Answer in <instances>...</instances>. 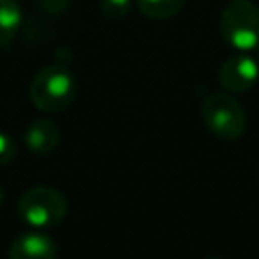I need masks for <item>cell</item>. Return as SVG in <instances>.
Returning a JSON list of instances; mask_svg holds the SVG:
<instances>
[{
  "label": "cell",
  "mask_w": 259,
  "mask_h": 259,
  "mask_svg": "<svg viewBox=\"0 0 259 259\" xmlns=\"http://www.w3.org/2000/svg\"><path fill=\"white\" fill-rule=\"evenodd\" d=\"M77 95L75 75L65 65H47L32 77L30 99L36 109L45 113L65 111Z\"/></svg>",
  "instance_id": "6da1fadb"
},
{
  "label": "cell",
  "mask_w": 259,
  "mask_h": 259,
  "mask_svg": "<svg viewBox=\"0 0 259 259\" xmlns=\"http://www.w3.org/2000/svg\"><path fill=\"white\" fill-rule=\"evenodd\" d=\"M219 30L233 49L255 51L259 45V6L251 0H231L221 12Z\"/></svg>",
  "instance_id": "7a4b0ae2"
},
{
  "label": "cell",
  "mask_w": 259,
  "mask_h": 259,
  "mask_svg": "<svg viewBox=\"0 0 259 259\" xmlns=\"http://www.w3.org/2000/svg\"><path fill=\"white\" fill-rule=\"evenodd\" d=\"M18 217L32 229L57 227L67 217V196L53 186H32L18 198Z\"/></svg>",
  "instance_id": "3957f363"
},
{
  "label": "cell",
  "mask_w": 259,
  "mask_h": 259,
  "mask_svg": "<svg viewBox=\"0 0 259 259\" xmlns=\"http://www.w3.org/2000/svg\"><path fill=\"white\" fill-rule=\"evenodd\" d=\"M202 119L206 127L223 140H237L245 134L247 127L243 105L229 93L206 95L202 101Z\"/></svg>",
  "instance_id": "277c9868"
},
{
  "label": "cell",
  "mask_w": 259,
  "mask_h": 259,
  "mask_svg": "<svg viewBox=\"0 0 259 259\" xmlns=\"http://www.w3.org/2000/svg\"><path fill=\"white\" fill-rule=\"evenodd\" d=\"M259 81V61L249 53L231 55L219 69V83L229 93H245Z\"/></svg>",
  "instance_id": "5b68a950"
},
{
  "label": "cell",
  "mask_w": 259,
  "mask_h": 259,
  "mask_svg": "<svg viewBox=\"0 0 259 259\" xmlns=\"http://www.w3.org/2000/svg\"><path fill=\"white\" fill-rule=\"evenodd\" d=\"M8 259H57V245L38 229L28 231L10 243Z\"/></svg>",
  "instance_id": "8992f818"
},
{
  "label": "cell",
  "mask_w": 259,
  "mask_h": 259,
  "mask_svg": "<svg viewBox=\"0 0 259 259\" xmlns=\"http://www.w3.org/2000/svg\"><path fill=\"white\" fill-rule=\"evenodd\" d=\"M61 142V132H59V125L47 117H38V119H32L26 130H24V144L30 152L34 154H51Z\"/></svg>",
  "instance_id": "52a82bcc"
},
{
  "label": "cell",
  "mask_w": 259,
  "mask_h": 259,
  "mask_svg": "<svg viewBox=\"0 0 259 259\" xmlns=\"http://www.w3.org/2000/svg\"><path fill=\"white\" fill-rule=\"evenodd\" d=\"M22 24V10L16 0H0V47H8Z\"/></svg>",
  "instance_id": "ba28073f"
},
{
  "label": "cell",
  "mask_w": 259,
  "mask_h": 259,
  "mask_svg": "<svg viewBox=\"0 0 259 259\" xmlns=\"http://www.w3.org/2000/svg\"><path fill=\"white\" fill-rule=\"evenodd\" d=\"M136 4L142 16L150 20H168L184 8L186 0H136Z\"/></svg>",
  "instance_id": "9c48e42d"
},
{
  "label": "cell",
  "mask_w": 259,
  "mask_h": 259,
  "mask_svg": "<svg viewBox=\"0 0 259 259\" xmlns=\"http://www.w3.org/2000/svg\"><path fill=\"white\" fill-rule=\"evenodd\" d=\"M99 8H101L103 16H107L111 20H117V18H123L130 12L132 0H99Z\"/></svg>",
  "instance_id": "30bf717a"
},
{
  "label": "cell",
  "mask_w": 259,
  "mask_h": 259,
  "mask_svg": "<svg viewBox=\"0 0 259 259\" xmlns=\"http://www.w3.org/2000/svg\"><path fill=\"white\" fill-rule=\"evenodd\" d=\"M16 158V142L0 132V166L10 164Z\"/></svg>",
  "instance_id": "8fae6325"
},
{
  "label": "cell",
  "mask_w": 259,
  "mask_h": 259,
  "mask_svg": "<svg viewBox=\"0 0 259 259\" xmlns=\"http://www.w3.org/2000/svg\"><path fill=\"white\" fill-rule=\"evenodd\" d=\"M40 4L47 10H63L67 6V0H40Z\"/></svg>",
  "instance_id": "7c38bea8"
},
{
  "label": "cell",
  "mask_w": 259,
  "mask_h": 259,
  "mask_svg": "<svg viewBox=\"0 0 259 259\" xmlns=\"http://www.w3.org/2000/svg\"><path fill=\"white\" fill-rule=\"evenodd\" d=\"M2 200H4V192H2V188H0V206H2Z\"/></svg>",
  "instance_id": "4fadbf2b"
},
{
  "label": "cell",
  "mask_w": 259,
  "mask_h": 259,
  "mask_svg": "<svg viewBox=\"0 0 259 259\" xmlns=\"http://www.w3.org/2000/svg\"><path fill=\"white\" fill-rule=\"evenodd\" d=\"M255 51H257V57H255V59L259 61V45H257V49H255Z\"/></svg>",
  "instance_id": "5bb4252c"
},
{
  "label": "cell",
  "mask_w": 259,
  "mask_h": 259,
  "mask_svg": "<svg viewBox=\"0 0 259 259\" xmlns=\"http://www.w3.org/2000/svg\"><path fill=\"white\" fill-rule=\"evenodd\" d=\"M206 259H223V257H206Z\"/></svg>",
  "instance_id": "9a60e30c"
},
{
  "label": "cell",
  "mask_w": 259,
  "mask_h": 259,
  "mask_svg": "<svg viewBox=\"0 0 259 259\" xmlns=\"http://www.w3.org/2000/svg\"><path fill=\"white\" fill-rule=\"evenodd\" d=\"M257 178H259V172H257Z\"/></svg>",
  "instance_id": "2e32d148"
}]
</instances>
